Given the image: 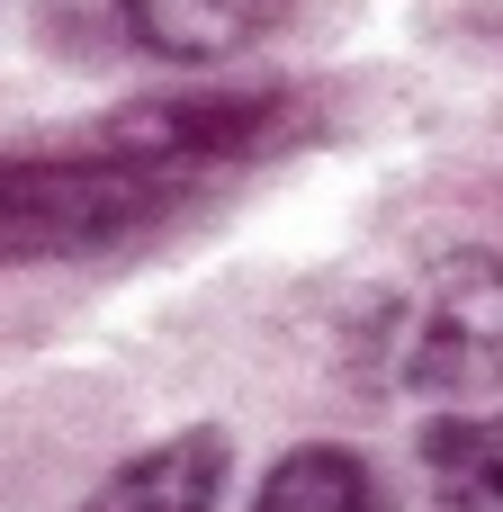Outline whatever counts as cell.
Wrapping results in <instances>:
<instances>
[{
  "label": "cell",
  "instance_id": "1",
  "mask_svg": "<svg viewBox=\"0 0 503 512\" xmlns=\"http://www.w3.org/2000/svg\"><path fill=\"white\" fill-rule=\"evenodd\" d=\"M360 360L396 396H495L503 387V261L441 252L405 288H387L360 324Z\"/></svg>",
  "mask_w": 503,
  "mask_h": 512
},
{
  "label": "cell",
  "instance_id": "5",
  "mask_svg": "<svg viewBox=\"0 0 503 512\" xmlns=\"http://www.w3.org/2000/svg\"><path fill=\"white\" fill-rule=\"evenodd\" d=\"M252 512H378V477H369L351 450L315 441V450H288V459L261 477Z\"/></svg>",
  "mask_w": 503,
  "mask_h": 512
},
{
  "label": "cell",
  "instance_id": "4",
  "mask_svg": "<svg viewBox=\"0 0 503 512\" xmlns=\"http://www.w3.org/2000/svg\"><path fill=\"white\" fill-rule=\"evenodd\" d=\"M423 477L441 512H503V414H441L423 432Z\"/></svg>",
  "mask_w": 503,
  "mask_h": 512
},
{
  "label": "cell",
  "instance_id": "3",
  "mask_svg": "<svg viewBox=\"0 0 503 512\" xmlns=\"http://www.w3.org/2000/svg\"><path fill=\"white\" fill-rule=\"evenodd\" d=\"M126 9V27L153 45V54H171V63H216V54H243L288 0H117Z\"/></svg>",
  "mask_w": 503,
  "mask_h": 512
},
{
  "label": "cell",
  "instance_id": "2",
  "mask_svg": "<svg viewBox=\"0 0 503 512\" xmlns=\"http://www.w3.org/2000/svg\"><path fill=\"white\" fill-rule=\"evenodd\" d=\"M225 468H234L225 432H216V423H198V432H171V441H153L144 459L108 468V486H99L81 512H216Z\"/></svg>",
  "mask_w": 503,
  "mask_h": 512
}]
</instances>
